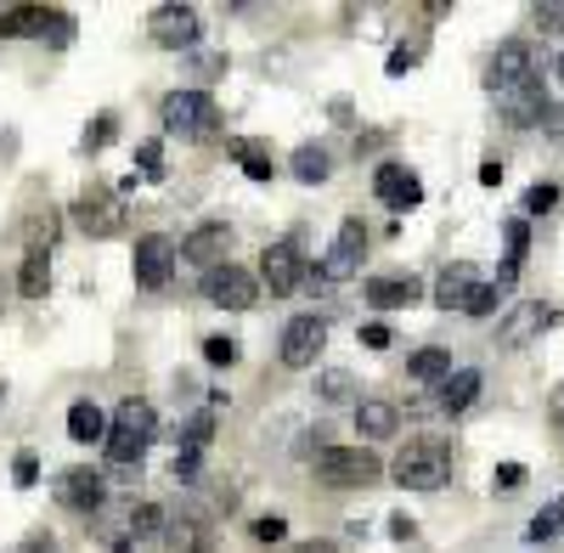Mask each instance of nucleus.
I'll use <instances>...</instances> for the list:
<instances>
[{
  "label": "nucleus",
  "mask_w": 564,
  "mask_h": 553,
  "mask_svg": "<svg viewBox=\"0 0 564 553\" xmlns=\"http://www.w3.org/2000/svg\"><path fill=\"white\" fill-rule=\"evenodd\" d=\"M452 441H441V435H417V441H406L401 452H395V464H390V475H395V486L401 491H441L446 480H452Z\"/></svg>",
  "instance_id": "obj_1"
},
{
  "label": "nucleus",
  "mask_w": 564,
  "mask_h": 553,
  "mask_svg": "<svg viewBox=\"0 0 564 553\" xmlns=\"http://www.w3.org/2000/svg\"><path fill=\"white\" fill-rule=\"evenodd\" d=\"M316 480L327 491H367L384 480V457L372 446H322L316 452Z\"/></svg>",
  "instance_id": "obj_2"
},
{
  "label": "nucleus",
  "mask_w": 564,
  "mask_h": 553,
  "mask_svg": "<svg viewBox=\"0 0 564 553\" xmlns=\"http://www.w3.org/2000/svg\"><path fill=\"white\" fill-rule=\"evenodd\" d=\"M159 119H164V135H186V142L220 135V108H215L209 90H170L159 102Z\"/></svg>",
  "instance_id": "obj_3"
},
{
  "label": "nucleus",
  "mask_w": 564,
  "mask_h": 553,
  "mask_svg": "<svg viewBox=\"0 0 564 553\" xmlns=\"http://www.w3.org/2000/svg\"><path fill=\"white\" fill-rule=\"evenodd\" d=\"M148 40L159 52H198L204 40V18L198 7H181V0H164V7L148 12Z\"/></svg>",
  "instance_id": "obj_4"
},
{
  "label": "nucleus",
  "mask_w": 564,
  "mask_h": 553,
  "mask_svg": "<svg viewBox=\"0 0 564 553\" xmlns=\"http://www.w3.org/2000/svg\"><path fill=\"white\" fill-rule=\"evenodd\" d=\"M74 226L85 238H119L124 232V193H113V187H85L79 198H74Z\"/></svg>",
  "instance_id": "obj_5"
},
{
  "label": "nucleus",
  "mask_w": 564,
  "mask_h": 553,
  "mask_svg": "<svg viewBox=\"0 0 564 553\" xmlns=\"http://www.w3.org/2000/svg\"><path fill=\"white\" fill-rule=\"evenodd\" d=\"M531 79H542L536 45H531V40H502L497 52H491V74H486V85L497 90V97H508V90H520V85H531Z\"/></svg>",
  "instance_id": "obj_6"
},
{
  "label": "nucleus",
  "mask_w": 564,
  "mask_h": 553,
  "mask_svg": "<svg viewBox=\"0 0 564 553\" xmlns=\"http://www.w3.org/2000/svg\"><path fill=\"white\" fill-rule=\"evenodd\" d=\"M204 300H209L215 311H254V305H260V276L226 260V265L204 271Z\"/></svg>",
  "instance_id": "obj_7"
},
{
  "label": "nucleus",
  "mask_w": 564,
  "mask_h": 553,
  "mask_svg": "<svg viewBox=\"0 0 564 553\" xmlns=\"http://www.w3.org/2000/svg\"><path fill=\"white\" fill-rule=\"evenodd\" d=\"M175 260H181V249H175V243H170L164 232H148V238H135V254H130L135 289H148V294L170 289V276H175Z\"/></svg>",
  "instance_id": "obj_8"
},
{
  "label": "nucleus",
  "mask_w": 564,
  "mask_h": 553,
  "mask_svg": "<svg viewBox=\"0 0 564 553\" xmlns=\"http://www.w3.org/2000/svg\"><path fill=\"white\" fill-rule=\"evenodd\" d=\"M322 345H327V322H322L316 311H305V316H294L289 328H282L276 356H282V367H294V373H305V367H316Z\"/></svg>",
  "instance_id": "obj_9"
},
{
  "label": "nucleus",
  "mask_w": 564,
  "mask_h": 553,
  "mask_svg": "<svg viewBox=\"0 0 564 553\" xmlns=\"http://www.w3.org/2000/svg\"><path fill=\"white\" fill-rule=\"evenodd\" d=\"M361 254H367V226L350 215V220L339 226L334 249H327V260L311 271V283H345V276H356V271H361Z\"/></svg>",
  "instance_id": "obj_10"
},
{
  "label": "nucleus",
  "mask_w": 564,
  "mask_h": 553,
  "mask_svg": "<svg viewBox=\"0 0 564 553\" xmlns=\"http://www.w3.org/2000/svg\"><path fill=\"white\" fill-rule=\"evenodd\" d=\"M57 502H63V509H74V514H97L102 502H108V475L102 469H85V464L63 469L57 475Z\"/></svg>",
  "instance_id": "obj_11"
},
{
  "label": "nucleus",
  "mask_w": 564,
  "mask_h": 553,
  "mask_svg": "<svg viewBox=\"0 0 564 553\" xmlns=\"http://www.w3.org/2000/svg\"><path fill=\"white\" fill-rule=\"evenodd\" d=\"M260 283L282 300V294H294L300 283H305V254H300V243H265V254H260Z\"/></svg>",
  "instance_id": "obj_12"
},
{
  "label": "nucleus",
  "mask_w": 564,
  "mask_h": 553,
  "mask_svg": "<svg viewBox=\"0 0 564 553\" xmlns=\"http://www.w3.org/2000/svg\"><path fill=\"white\" fill-rule=\"evenodd\" d=\"M372 193H379V204H384V209L406 215V209H417V204H423V181H417L406 164L384 159L379 170H372Z\"/></svg>",
  "instance_id": "obj_13"
},
{
  "label": "nucleus",
  "mask_w": 564,
  "mask_h": 553,
  "mask_svg": "<svg viewBox=\"0 0 564 553\" xmlns=\"http://www.w3.org/2000/svg\"><path fill=\"white\" fill-rule=\"evenodd\" d=\"M226 249H231V226L226 220H204V226H193V232L181 238V260L204 265V271L226 265Z\"/></svg>",
  "instance_id": "obj_14"
},
{
  "label": "nucleus",
  "mask_w": 564,
  "mask_h": 553,
  "mask_svg": "<svg viewBox=\"0 0 564 553\" xmlns=\"http://www.w3.org/2000/svg\"><path fill=\"white\" fill-rule=\"evenodd\" d=\"M547 322H553V311H547L542 300H520V305L497 322V345H502V350H520V345H531V339L547 328Z\"/></svg>",
  "instance_id": "obj_15"
},
{
  "label": "nucleus",
  "mask_w": 564,
  "mask_h": 553,
  "mask_svg": "<svg viewBox=\"0 0 564 553\" xmlns=\"http://www.w3.org/2000/svg\"><path fill=\"white\" fill-rule=\"evenodd\" d=\"M547 113H553V102H547L542 79H531V85H520V90H508V97H502V124H508V130H531V124H542Z\"/></svg>",
  "instance_id": "obj_16"
},
{
  "label": "nucleus",
  "mask_w": 564,
  "mask_h": 553,
  "mask_svg": "<svg viewBox=\"0 0 564 553\" xmlns=\"http://www.w3.org/2000/svg\"><path fill=\"white\" fill-rule=\"evenodd\" d=\"M226 153H231V164H238L249 181H271V175L282 170L265 135H231V142H226Z\"/></svg>",
  "instance_id": "obj_17"
},
{
  "label": "nucleus",
  "mask_w": 564,
  "mask_h": 553,
  "mask_svg": "<svg viewBox=\"0 0 564 553\" xmlns=\"http://www.w3.org/2000/svg\"><path fill=\"white\" fill-rule=\"evenodd\" d=\"M417 300H423L417 276H372L367 283V305L372 311H412Z\"/></svg>",
  "instance_id": "obj_18"
},
{
  "label": "nucleus",
  "mask_w": 564,
  "mask_h": 553,
  "mask_svg": "<svg viewBox=\"0 0 564 553\" xmlns=\"http://www.w3.org/2000/svg\"><path fill=\"white\" fill-rule=\"evenodd\" d=\"M57 7H7L0 12V40H34V34H52Z\"/></svg>",
  "instance_id": "obj_19"
},
{
  "label": "nucleus",
  "mask_w": 564,
  "mask_h": 553,
  "mask_svg": "<svg viewBox=\"0 0 564 553\" xmlns=\"http://www.w3.org/2000/svg\"><path fill=\"white\" fill-rule=\"evenodd\" d=\"M475 289H480L475 265H468V260H457V265H446V271L435 276V305H441V311H463Z\"/></svg>",
  "instance_id": "obj_20"
},
{
  "label": "nucleus",
  "mask_w": 564,
  "mask_h": 553,
  "mask_svg": "<svg viewBox=\"0 0 564 553\" xmlns=\"http://www.w3.org/2000/svg\"><path fill=\"white\" fill-rule=\"evenodd\" d=\"M480 384H486V379H480V367H457V373H452V379L435 390L446 419H457V412H468V406H475V401H480Z\"/></svg>",
  "instance_id": "obj_21"
},
{
  "label": "nucleus",
  "mask_w": 564,
  "mask_h": 553,
  "mask_svg": "<svg viewBox=\"0 0 564 553\" xmlns=\"http://www.w3.org/2000/svg\"><path fill=\"white\" fill-rule=\"evenodd\" d=\"M406 373H412L417 384H435V390H441L457 367H452V350H446V345H423V350L406 356Z\"/></svg>",
  "instance_id": "obj_22"
},
{
  "label": "nucleus",
  "mask_w": 564,
  "mask_h": 553,
  "mask_svg": "<svg viewBox=\"0 0 564 553\" xmlns=\"http://www.w3.org/2000/svg\"><path fill=\"white\" fill-rule=\"evenodd\" d=\"M108 430H113V419H108L97 401H74L68 406V441L90 446V441H108Z\"/></svg>",
  "instance_id": "obj_23"
},
{
  "label": "nucleus",
  "mask_w": 564,
  "mask_h": 553,
  "mask_svg": "<svg viewBox=\"0 0 564 553\" xmlns=\"http://www.w3.org/2000/svg\"><path fill=\"white\" fill-rule=\"evenodd\" d=\"M356 430H361L367 441L395 435V430H401V406H395V401H356Z\"/></svg>",
  "instance_id": "obj_24"
},
{
  "label": "nucleus",
  "mask_w": 564,
  "mask_h": 553,
  "mask_svg": "<svg viewBox=\"0 0 564 553\" xmlns=\"http://www.w3.org/2000/svg\"><path fill=\"white\" fill-rule=\"evenodd\" d=\"M113 430L153 441V435H159V412H153V401H135V395H124V401L113 406Z\"/></svg>",
  "instance_id": "obj_25"
},
{
  "label": "nucleus",
  "mask_w": 564,
  "mask_h": 553,
  "mask_svg": "<svg viewBox=\"0 0 564 553\" xmlns=\"http://www.w3.org/2000/svg\"><path fill=\"white\" fill-rule=\"evenodd\" d=\"M289 170H294V181H305V187H322V181L334 175V153H327L322 142H305V148H294Z\"/></svg>",
  "instance_id": "obj_26"
},
{
  "label": "nucleus",
  "mask_w": 564,
  "mask_h": 553,
  "mask_svg": "<svg viewBox=\"0 0 564 553\" xmlns=\"http://www.w3.org/2000/svg\"><path fill=\"white\" fill-rule=\"evenodd\" d=\"M18 289H23V300H45V294H52V254L29 249L23 254V271H18Z\"/></svg>",
  "instance_id": "obj_27"
},
{
  "label": "nucleus",
  "mask_w": 564,
  "mask_h": 553,
  "mask_svg": "<svg viewBox=\"0 0 564 553\" xmlns=\"http://www.w3.org/2000/svg\"><path fill=\"white\" fill-rule=\"evenodd\" d=\"M170 547L175 553H215V525L209 520H175L170 525Z\"/></svg>",
  "instance_id": "obj_28"
},
{
  "label": "nucleus",
  "mask_w": 564,
  "mask_h": 553,
  "mask_svg": "<svg viewBox=\"0 0 564 553\" xmlns=\"http://www.w3.org/2000/svg\"><path fill=\"white\" fill-rule=\"evenodd\" d=\"M423 57H430V34H412V40H401L395 52H390L384 74H390V79H406V74H412V68H417Z\"/></svg>",
  "instance_id": "obj_29"
},
{
  "label": "nucleus",
  "mask_w": 564,
  "mask_h": 553,
  "mask_svg": "<svg viewBox=\"0 0 564 553\" xmlns=\"http://www.w3.org/2000/svg\"><path fill=\"white\" fill-rule=\"evenodd\" d=\"M564 536V497H553L547 509H536V520L525 525V542H558Z\"/></svg>",
  "instance_id": "obj_30"
},
{
  "label": "nucleus",
  "mask_w": 564,
  "mask_h": 553,
  "mask_svg": "<svg viewBox=\"0 0 564 553\" xmlns=\"http://www.w3.org/2000/svg\"><path fill=\"white\" fill-rule=\"evenodd\" d=\"M164 525H170V520H164V509H159V502H135L124 531H130L135 542H153V536H164Z\"/></svg>",
  "instance_id": "obj_31"
},
{
  "label": "nucleus",
  "mask_w": 564,
  "mask_h": 553,
  "mask_svg": "<svg viewBox=\"0 0 564 553\" xmlns=\"http://www.w3.org/2000/svg\"><path fill=\"white\" fill-rule=\"evenodd\" d=\"M113 135H119V113H113V108H102L97 119L85 124V142H79V148H85V153H102V148L113 142Z\"/></svg>",
  "instance_id": "obj_32"
},
{
  "label": "nucleus",
  "mask_w": 564,
  "mask_h": 553,
  "mask_svg": "<svg viewBox=\"0 0 564 553\" xmlns=\"http://www.w3.org/2000/svg\"><path fill=\"white\" fill-rule=\"evenodd\" d=\"M350 390H356V379L345 373V367H327V373H316V395H322L327 406H339V401H350Z\"/></svg>",
  "instance_id": "obj_33"
},
{
  "label": "nucleus",
  "mask_w": 564,
  "mask_h": 553,
  "mask_svg": "<svg viewBox=\"0 0 564 553\" xmlns=\"http://www.w3.org/2000/svg\"><path fill=\"white\" fill-rule=\"evenodd\" d=\"M238 356L243 350H238V339H231V334H209L204 339V361L209 367H238Z\"/></svg>",
  "instance_id": "obj_34"
},
{
  "label": "nucleus",
  "mask_w": 564,
  "mask_h": 553,
  "mask_svg": "<svg viewBox=\"0 0 564 553\" xmlns=\"http://www.w3.org/2000/svg\"><path fill=\"white\" fill-rule=\"evenodd\" d=\"M502 300H508V289H502V283H480L475 294H468V305H463V311H468V316H491Z\"/></svg>",
  "instance_id": "obj_35"
},
{
  "label": "nucleus",
  "mask_w": 564,
  "mask_h": 553,
  "mask_svg": "<svg viewBox=\"0 0 564 553\" xmlns=\"http://www.w3.org/2000/svg\"><path fill=\"white\" fill-rule=\"evenodd\" d=\"M52 243H57V209H45V215L29 220V249H45V254H52Z\"/></svg>",
  "instance_id": "obj_36"
},
{
  "label": "nucleus",
  "mask_w": 564,
  "mask_h": 553,
  "mask_svg": "<svg viewBox=\"0 0 564 553\" xmlns=\"http://www.w3.org/2000/svg\"><path fill=\"white\" fill-rule=\"evenodd\" d=\"M135 170L148 175V181H164V142H159V135H153V142H141V148H135Z\"/></svg>",
  "instance_id": "obj_37"
},
{
  "label": "nucleus",
  "mask_w": 564,
  "mask_h": 553,
  "mask_svg": "<svg viewBox=\"0 0 564 553\" xmlns=\"http://www.w3.org/2000/svg\"><path fill=\"white\" fill-rule=\"evenodd\" d=\"M502 243H508V265H520L525 249H531V226H525V220H508V226H502Z\"/></svg>",
  "instance_id": "obj_38"
},
{
  "label": "nucleus",
  "mask_w": 564,
  "mask_h": 553,
  "mask_svg": "<svg viewBox=\"0 0 564 553\" xmlns=\"http://www.w3.org/2000/svg\"><path fill=\"white\" fill-rule=\"evenodd\" d=\"M553 204H558V187H553V181H536L520 209H525V215H553Z\"/></svg>",
  "instance_id": "obj_39"
},
{
  "label": "nucleus",
  "mask_w": 564,
  "mask_h": 553,
  "mask_svg": "<svg viewBox=\"0 0 564 553\" xmlns=\"http://www.w3.org/2000/svg\"><path fill=\"white\" fill-rule=\"evenodd\" d=\"M209 435H215V412L204 406V412H198V419H193V424H186V441H181V446H198V452H204V446H209Z\"/></svg>",
  "instance_id": "obj_40"
},
{
  "label": "nucleus",
  "mask_w": 564,
  "mask_h": 553,
  "mask_svg": "<svg viewBox=\"0 0 564 553\" xmlns=\"http://www.w3.org/2000/svg\"><path fill=\"white\" fill-rule=\"evenodd\" d=\"M249 536H254V542H282V536H289V520H276V514H260V520L249 525Z\"/></svg>",
  "instance_id": "obj_41"
},
{
  "label": "nucleus",
  "mask_w": 564,
  "mask_h": 553,
  "mask_svg": "<svg viewBox=\"0 0 564 553\" xmlns=\"http://www.w3.org/2000/svg\"><path fill=\"white\" fill-rule=\"evenodd\" d=\"M491 486H497V491H520V486H525V464H497V469H491Z\"/></svg>",
  "instance_id": "obj_42"
},
{
  "label": "nucleus",
  "mask_w": 564,
  "mask_h": 553,
  "mask_svg": "<svg viewBox=\"0 0 564 553\" xmlns=\"http://www.w3.org/2000/svg\"><path fill=\"white\" fill-rule=\"evenodd\" d=\"M531 23L536 29H564V0H542V7H531Z\"/></svg>",
  "instance_id": "obj_43"
},
{
  "label": "nucleus",
  "mask_w": 564,
  "mask_h": 553,
  "mask_svg": "<svg viewBox=\"0 0 564 553\" xmlns=\"http://www.w3.org/2000/svg\"><path fill=\"white\" fill-rule=\"evenodd\" d=\"M12 480H18V486H34V480H40V457H34V452H18V457H12Z\"/></svg>",
  "instance_id": "obj_44"
},
{
  "label": "nucleus",
  "mask_w": 564,
  "mask_h": 553,
  "mask_svg": "<svg viewBox=\"0 0 564 553\" xmlns=\"http://www.w3.org/2000/svg\"><path fill=\"white\" fill-rule=\"evenodd\" d=\"M361 345H367V350H390V345H395L390 322H367V328H361Z\"/></svg>",
  "instance_id": "obj_45"
},
{
  "label": "nucleus",
  "mask_w": 564,
  "mask_h": 553,
  "mask_svg": "<svg viewBox=\"0 0 564 553\" xmlns=\"http://www.w3.org/2000/svg\"><path fill=\"white\" fill-rule=\"evenodd\" d=\"M193 68H198V79H220V74H226V57H220V52H209V57H198Z\"/></svg>",
  "instance_id": "obj_46"
},
{
  "label": "nucleus",
  "mask_w": 564,
  "mask_h": 553,
  "mask_svg": "<svg viewBox=\"0 0 564 553\" xmlns=\"http://www.w3.org/2000/svg\"><path fill=\"white\" fill-rule=\"evenodd\" d=\"M390 536H395V542H412V536H417V520H412V514H390Z\"/></svg>",
  "instance_id": "obj_47"
},
{
  "label": "nucleus",
  "mask_w": 564,
  "mask_h": 553,
  "mask_svg": "<svg viewBox=\"0 0 564 553\" xmlns=\"http://www.w3.org/2000/svg\"><path fill=\"white\" fill-rule=\"evenodd\" d=\"M547 424H553V430H564V384L547 395Z\"/></svg>",
  "instance_id": "obj_48"
},
{
  "label": "nucleus",
  "mask_w": 564,
  "mask_h": 553,
  "mask_svg": "<svg viewBox=\"0 0 564 553\" xmlns=\"http://www.w3.org/2000/svg\"><path fill=\"white\" fill-rule=\"evenodd\" d=\"M12 553H57V542H52V536H45V531H34V536H29L23 547H12Z\"/></svg>",
  "instance_id": "obj_49"
},
{
  "label": "nucleus",
  "mask_w": 564,
  "mask_h": 553,
  "mask_svg": "<svg viewBox=\"0 0 564 553\" xmlns=\"http://www.w3.org/2000/svg\"><path fill=\"white\" fill-rule=\"evenodd\" d=\"M289 553H339L334 542H327V536H311V542H294Z\"/></svg>",
  "instance_id": "obj_50"
},
{
  "label": "nucleus",
  "mask_w": 564,
  "mask_h": 553,
  "mask_svg": "<svg viewBox=\"0 0 564 553\" xmlns=\"http://www.w3.org/2000/svg\"><path fill=\"white\" fill-rule=\"evenodd\" d=\"M480 181H486V187H497V181H502V159H497V153L480 164Z\"/></svg>",
  "instance_id": "obj_51"
},
{
  "label": "nucleus",
  "mask_w": 564,
  "mask_h": 553,
  "mask_svg": "<svg viewBox=\"0 0 564 553\" xmlns=\"http://www.w3.org/2000/svg\"><path fill=\"white\" fill-rule=\"evenodd\" d=\"M547 130H553V135H564V108H553V113H547Z\"/></svg>",
  "instance_id": "obj_52"
},
{
  "label": "nucleus",
  "mask_w": 564,
  "mask_h": 553,
  "mask_svg": "<svg viewBox=\"0 0 564 553\" xmlns=\"http://www.w3.org/2000/svg\"><path fill=\"white\" fill-rule=\"evenodd\" d=\"M553 74H558V85H564V52H558V63H553Z\"/></svg>",
  "instance_id": "obj_53"
},
{
  "label": "nucleus",
  "mask_w": 564,
  "mask_h": 553,
  "mask_svg": "<svg viewBox=\"0 0 564 553\" xmlns=\"http://www.w3.org/2000/svg\"><path fill=\"white\" fill-rule=\"evenodd\" d=\"M0 401H7V379H0Z\"/></svg>",
  "instance_id": "obj_54"
},
{
  "label": "nucleus",
  "mask_w": 564,
  "mask_h": 553,
  "mask_svg": "<svg viewBox=\"0 0 564 553\" xmlns=\"http://www.w3.org/2000/svg\"><path fill=\"white\" fill-rule=\"evenodd\" d=\"M0 305H7V300H0Z\"/></svg>",
  "instance_id": "obj_55"
}]
</instances>
